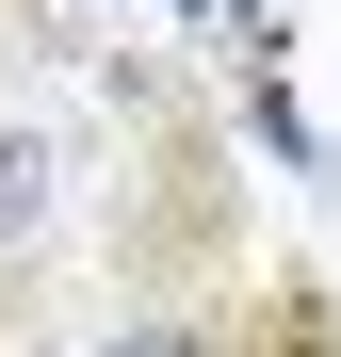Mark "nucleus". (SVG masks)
Wrapping results in <instances>:
<instances>
[{"label": "nucleus", "mask_w": 341, "mask_h": 357, "mask_svg": "<svg viewBox=\"0 0 341 357\" xmlns=\"http://www.w3.org/2000/svg\"><path fill=\"white\" fill-rule=\"evenodd\" d=\"M66 357H227V292H146V309H82Z\"/></svg>", "instance_id": "4"}, {"label": "nucleus", "mask_w": 341, "mask_h": 357, "mask_svg": "<svg viewBox=\"0 0 341 357\" xmlns=\"http://www.w3.org/2000/svg\"><path fill=\"white\" fill-rule=\"evenodd\" d=\"M98 49V0H0V66H82Z\"/></svg>", "instance_id": "5"}, {"label": "nucleus", "mask_w": 341, "mask_h": 357, "mask_svg": "<svg viewBox=\"0 0 341 357\" xmlns=\"http://www.w3.org/2000/svg\"><path fill=\"white\" fill-rule=\"evenodd\" d=\"M227 357H341V276H325V260H244Z\"/></svg>", "instance_id": "3"}, {"label": "nucleus", "mask_w": 341, "mask_h": 357, "mask_svg": "<svg viewBox=\"0 0 341 357\" xmlns=\"http://www.w3.org/2000/svg\"><path fill=\"white\" fill-rule=\"evenodd\" d=\"M114 146H98V211H82V309H146V292H244V146L195 66L162 49H98Z\"/></svg>", "instance_id": "1"}, {"label": "nucleus", "mask_w": 341, "mask_h": 357, "mask_svg": "<svg viewBox=\"0 0 341 357\" xmlns=\"http://www.w3.org/2000/svg\"><path fill=\"white\" fill-rule=\"evenodd\" d=\"M82 211H98V146L0 66V357H17L82 276Z\"/></svg>", "instance_id": "2"}]
</instances>
